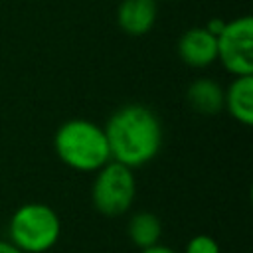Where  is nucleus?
Masks as SVG:
<instances>
[{
	"mask_svg": "<svg viewBox=\"0 0 253 253\" xmlns=\"http://www.w3.org/2000/svg\"><path fill=\"white\" fill-rule=\"evenodd\" d=\"M111 160L128 168L148 164L162 146V123L158 115L140 103L117 109L103 126Z\"/></svg>",
	"mask_w": 253,
	"mask_h": 253,
	"instance_id": "nucleus-1",
	"label": "nucleus"
},
{
	"mask_svg": "<svg viewBox=\"0 0 253 253\" xmlns=\"http://www.w3.org/2000/svg\"><path fill=\"white\" fill-rule=\"evenodd\" d=\"M57 158L77 172H97L111 160L103 126L87 119L65 121L53 136Z\"/></svg>",
	"mask_w": 253,
	"mask_h": 253,
	"instance_id": "nucleus-2",
	"label": "nucleus"
},
{
	"mask_svg": "<svg viewBox=\"0 0 253 253\" xmlns=\"http://www.w3.org/2000/svg\"><path fill=\"white\" fill-rule=\"evenodd\" d=\"M10 243L22 253H45L61 237V221L53 208L32 202L20 206L8 223Z\"/></svg>",
	"mask_w": 253,
	"mask_h": 253,
	"instance_id": "nucleus-3",
	"label": "nucleus"
},
{
	"mask_svg": "<svg viewBox=\"0 0 253 253\" xmlns=\"http://www.w3.org/2000/svg\"><path fill=\"white\" fill-rule=\"evenodd\" d=\"M136 180L132 168L109 160L95 174L91 188V200L99 213L105 217H119L126 213L134 202Z\"/></svg>",
	"mask_w": 253,
	"mask_h": 253,
	"instance_id": "nucleus-4",
	"label": "nucleus"
},
{
	"mask_svg": "<svg viewBox=\"0 0 253 253\" xmlns=\"http://www.w3.org/2000/svg\"><path fill=\"white\" fill-rule=\"evenodd\" d=\"M217 59L233 75H253V20L241 16L225 22L223 30L215 36Z\"/></svg>",
	"mask_w": 253,
	"mask_h": 253,
	"instance_id": "nucleus-5",
	"label": "nucleus"
},
{
	"mask_svg": "<svg viewBox=\"0 0 253 253\" xmlns=\"http://www.w3.org/2000/svg\"><path fill=\"white\" fill-rule=\"evenodd\" d=\"M178 55L188 67H210L217 61V40L204 26L190 28L178 40Z\"/></svg>",
	"mask_w": 253,
	"mask_h": 253,
	"instance_id": "nucleus-6",
	"label": "nucleus"
},
{
	"mask_svg": "<svg viewBox=\"0 0 253 253\" xmlns=\"http://www.w3.org/2000/svg\"><path fill=\"white\" fill-rule=\"evenodd\" d=\"M158 18L156 0H123L117 10V24L128 36H144Z\"/></svg>",
	"mask_w": 253,
	"mask_h": 253,
	"instance_id": "nucleus-7",
	"label": "nucleus"
},
{
	"mask_svg": "<svg viewBox=\"0 0 253 253\" xmlns=\"http://www.w3.org/2000/svg\"><path fill=\"white\" fill-rule=\"evenodd\" d=\"M223 109L241 125L253 123V75H237L223 95Z\"/></svg>",
	"mask_w": 253,
	"mask_h": 253,
	"instance_id": "nucleus-8",
	"label": "nucleus"
},
{
	"mask_svg": "<svg viewBox=\"0 0 253 253\" xmlns=\"http://www.w3.org/2000/svg\"><path fill=\"white\" fill-rule=\"evenodd\" d=\"M223 95L225 89L210 77L196 79L186 91L188 105L200 115H217L223 109Z\"/></svg>",
	"mask_w": 253,
	"mask_h": 253,
	"instance_id": "nucleus-9",
	"label": "nucleus"
},
{
	"mask_svg": "<svg viewBox=\"0 0 253 253\" xmlns=\"http://www.w3.org/2000/svg\"><path fill=\"white\" fill-rule=\"evenodd\" d=\"M126 233H128V239L132 241V245L142 251L160 241L162 223H160L158 215H154L152 211H136L128 219Z\"/></svg>",
	"mask_w": 253,
	"mask_h": 253,
	"instance_id": "nucleus-10",
	"label": "nucleus"
},
{
	"mask_svg": "<svg viewBox=\"0 0 253 253\" xmlns=\"http://www.w3.org/2000/svg\"><path fill=\"white\" fill-rule=\"evenodd\" d=\"M184 253H221L219 245L213 237L210 235H196L186 243V251Z\"/></svg>",
	"mask_w": 253,
	"mask_h": 253,
	"instance_id": "nucleus-11",
	"label": "nucleus"
},
{
	"mask_svg": "<svg viewBox=\"0 0 253 253\" xmlns=\"http://www.w3.org/2000/svg\"><path fill=\"white\" fill-rule=\"evenodd\" d=\"M223 26H225V22H223V20H219V18H211L204 28H206L208 32H211L213 36H217V34L223 30Z\"/></svg>",
	"mask_w": 253,
	"mask_h": 253,
	"instance_id": "nucleus-12",
	"label": "nucleus"
},
{
	"mask_svg": "<svg viewBox=\"0 0 253 253\" xmlns=\"http://www.w3.org/2000/svg\"><path fill=\"white\" fill-rule=\"evenodd\" d=\"M140 253H176V251L170 249V247H166V245L156 243V245H152V247H148V249H142Z\"/></svg>",
	"mask_w": 253,
	"mask_h": 253,
	"instance_id": "nucleus-13",
	"label": "nucleus"
},
{
	"mask_svg": "<svg viewBox=\"0 0 253 253\" xmlns=\"http://www.w3.org/2000/svg\"><path fill=\"white\" fill-rule=\"evenodd\" d=\"M0 253H22L14 243H10V241H4V239H0Z\"/></svg>",
	"mask_w": 253,
	"mask_h": 253,
	"instance_id": "nucleus-14",
	"label": "nucleus"
}]
</instances>
